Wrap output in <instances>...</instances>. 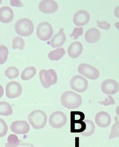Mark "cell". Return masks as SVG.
Here are the masks:
<instances>
[{"label":"cell","instance_id":"16","mask_svg":"<svg viewBox=\"0 0 119 147\" xmlns=\"http://www.w3.org/2000/svg\"><path fill=\"white\" fill-rule=\"evenodd\" d=\"M64 29L61 28L59 32L53 37L50 41V44L53 48H56L64 45L66 40V34L64 33Z\"/></svg>","mask_w":119,"mask_h":147},{"label":"cell","instance_id":"26","mask_svg":"<svg viewBox=\"0 0 119 147\" xmlns=\"http://www.w3.org/2000/svg\"><path fill=\"white\" fill-rule=\"evenodd\" d=\"M115 123L112 126L111 133L109 136V139H112L116 137H119V120L117 117L115 118Z\"/></svg>","mask_w":119,"mask_h":147},{"label":"cell","instance_id":"14","mask_svg":"<svg viewBox=\"0 0 119 147\" xmlns=\"http://www.w3.org/2000/svg\"><path fill=\"white\" fill-rule=\"evenodd\" d=\"M95 122L99 127H107L111 124V116L106 112H99L95 116Z\"/></svg>","mask_w":119,"mask_h":147},{"label":"cell","instance_id":"21","mask_svg":"<svg viewBox=\"0 0 119 147\" xmlns=\"http://www.w3.org/2000/svg\"><path fill=\"white\" fill-rule=\"evenodd\" d=\"M36 73V69L34 67H29L25 68L22 72L21 78L23 80H28L31 79L35 76Z\"/></svg>","mask_w":119,"mask_h":147},{"label":"cell","instance_id":"18","mask_svg":"<svg viewBox=\"0 0 119 147\" xmlns=\"http://www.w3.org/2000/svg\"><path fill=\"white\" fill-rule=\"evenodd\" d=\"M101 34L99 30L95 28L90 29L86 32L85 39L87 42L93 44L97 42L101 38Z\"/></svg>","mask_w":119,"mask_h":147},{"label":"cell","instance_id":"13","mask_svg":"<svg viewBox=\"0 0 119 147\" xmlns=\"http://www.w3.org/2000/svg\"><path fill=\"white\" fill-rule=\"evenodd\" d=\"M90 16L85 10H80L74 14L73 21L74 24L78 26L86 25L89 21Z\"/></svg>","mask_w":119,"mask_h":147},{"label":"cell","instance_id":"6","mask_svg":"<svg viewBox=\"0 0 119 147\" xmlns=\"http://www.w3.org/2000/svg\"><path fill=\"white\" fill-rule=\"evenodd\" d=\"M70 86L73 90L79 93H82L88 88V82L85 78L77 75L71 78L70 81Z\"/></svg>","mask_w":119,"mask_h":147},{"label":"cell","instance_id":"3","mask_svg":"<svg viewBox=\"0 0 119 147\" xmlns=\"http://www.w3.org/2000/svg\"><path fill=\"white\" fill-rule=\"evenodd\" d=\"M14 29L19 36H28L33 34L34 30V25L30 19L22 18L16 22Z\"/></svg>","mask_w":119,"mask_h":147},{"label":"cell","instance_id":"17","mask_svg":"<svg viewBox=\"0 0 119 147\" xmlns=\"http://www.w3.org/2000/svg\"><path fill=\"white\" fill-rule=\"evenodd\" d=\"M83 51L82 44L80 42H74L70 45L68 48V53L71 58H77Z\"/></svg>","mask_w":119,"mask_h":147},{"label":"cell","instance_id":"4","mask_svg":"<svg viewBox=\"0 0 119 147\" xmlns=\"http://www.w3.org/2000/svg\"><path fill=\"white\" fill-rule=\"evenodd\" d=\"M40 81L45 88H49L51 85H54L57 81V74L53 69L48 70L41 69L39 73Z\"/></svg>","mask_w":119,"mask_h":147},{"label":"cell","instance_id":"30","mask_svg":"<svg viewBox=\"0 0 119 147\" xmlns=\"http://www.w3.org/2000/svg\"><path fill=\"white\" fill-rule=\"evenodd\" d=\"M98 103L101 105H104L105 106H107L109 105H114L115 104V101L113 98L109 95L107 96V98H105L104 100L99 101Z\"/></svg>","mask_w":119,"mask_h":147},{"label":"cell","instance_id":"8","mask_svg":"<svg viewBox=\"0 0 119 147\" xmlns=\"http://www.w3.org/2000/svg\"><path fill=\"white\" fill-rule=\"evenodd\" d=\"M78 71L80 74L88 79L95 80L99 77V71L96 68L88 64H80L78 67Z\"/></svg>","mask_w":119,"mask_h":147},{"label":"cell","instance_id":"1","mask_svg":"<svg viewBox=\"0 0 119 147\" xmlns=\"http://www.w3.org/2000/svg\"><path fill=\"white\" fill-rule=\"evenodd\" d=\"M82 102V96L75 92L68 91L64 92L61 97L62 106L68 109H75L79 108Z\"/></svg>","mask_w":119,"mask_h":147},{"label":"cell","instance_id":"2","mask_svg":"<svg viewBox=\"0 0 119 147\" xmlns=\"http://www.w3.org/2000/svg\"><path fill=\"white\" fill-rule=\"evenodd\" d=\"M29 122L35 129H41L46 126L47 121V115L41 110L31 112L28 117Z\"/></svg>","mask_w":119,"mask_h":147},{"label":"cell","instance_id":"11","mask_svg":"<svg viewBox=\"0 0 119 147\" xmlns=\"http://www.w3.org/2000/svg\"><path fill=\"white\" fill-rule=\"evenodd\" d=\"M10 129L16 134H25L30 131V125L26 121L18 120L13 122L10 126Z\"/></svg>","mask_w":119,"mask_h":147},{"label":"cell","instance_id":"25","mask_svg":"<svg viewBox=\"0 0 119 147\" xmlns=\"http://www.w3.org/2000/svg\"><path fill=\"white\" fill-rule=\"evenodd\" d=\"M8 54V49L7 47L4 45H0V65L6 62Z\"/></svg>","mask_w":119,"mask_h":147},{"label":"cell","instance_id":"7","mask_svg":"<svg viewBox=\"0 0 119 147\" xmlns=\"http://www.w3.org/2000/svg\"><path fill=\"white\" fill-rule=\"evenodd\" d=\"M67 121V118L64 113L61 111L54 112L51 115L49 123L51 127L54 129H61Z\"/></svg>","mask_w":119,"mask_h":147},{"label":"cell","instance_id":"19","mask_svg":"<svg viewBox=\"0 0 119 147\" xmlns=\"http://www.w3.org/2000/svg\"><path fill=\"white\" fill-rule=\"evenodd\" d=\"M84 123L86 125L85 130L82 132H81V134L85 137H89L94 134L95 131V126L94 122L91 120H84Z\"/></svg>","mask_w":119,"mask_h":147},{"label":"cell","instance_id":"5","mask_svg":"<svg viewBox=\"0 0 119 147\" xmlns=\"http://www.w3.org/2000/svg\"><path fill=\"white\" fill-rule=\"evenodd\" d=\"M36 36L41 41L50 39L53 36V30L51 24L47 22H43L38 25L36 29Z\"/></svg>","mask_w":119,"mask_h":147},{"label":"cell","instance_id":"35","mask_svg":"<svg viewBox=\"0 0 119 147\" xmlns=\"http://www.w3.org/2000/svg\"><path fill=\"white\" fill-rule=\"evenodd\" d=\"M1 2H2V1H1V0H0V4L1 3Z\"/></svg>","mask_w":119,"mask_h":147},{"label":"cell","instance_id":"23","mask_svg":"<svg viewBox=\"0 0 119 147\" xmlns=\"http://www.w3.org/2000/svg\"><path fill=\"white\" fill-rule=\"evenodd\" d=\"M4 75L9 79H13L19 76V71L16 67H9L4 72Z\"/></svg>","mask_w":119,"mask_h":147},{"label":"cell","instance_id":"27","mask_svg":"<svg viewBox=\"0 0 119 147\" xmlns=\"http://www.w3.org/2000/svg\"><path fill=\"white\" fill-rule=\"evenodd\" d=\"M34 145L31 143H27L25 142H23L22 140H19L18 142L16 143L10 144L8 143L5 144V147H33Z\"/></svg>","mask_w":119,"mask_h":147},{"label":"cell","instance_id":"33","mask_svg":"<svg viewBox=\"0 0 119 147\" xmlns=\"http://www.w3.org/2000/svg\"><path fill=\"white\" fill-rule=\"evenodd\" d=\"M11 4L13 6H16L17 7H21L23 6V4L20 1H11Z\"/></svg>","mask_w":119,"mask_h":147},{"label":"cell","instance_id":"12","mask_svg":"<svg viewBox=\"0 0 119 147\" xmlns=\"http://www.w3.org/2000/svg\"><path fill=\"white\" fill-rule=\"evenodd\" d=\"M58 8V5L54 0H44L39 4V10L45 13H51L55 12Z\"/></svg>","mask_w":119,"mask_h":147},{"label":"cell","instance_id":"28","mask_svg":"<svg viewBox=\"0 0 119 147\" xmlns=\"http://www.w3.org/2000/svg\"><path fill=\"white\" fill-rule=\"evenodd\" d=\"M8 131V126L3 119L0 118V138L5 136Z\"/></svg>","mask_w":119,"mask_h":147},{"label":"cell","instance_id":"24","mask_svg":"<svg viewBox=\"0 0 119 147\" xmlns=\"http://www.w3.org/2000/svg\"><path fill=\"white\" fill-rule=\"evenodd\" d=\"M25 45V41L24 39L20 37L17 36L13 39L12 47L13 49L18 48L20 50H23Z\"/></svg>","mask_w":119,"mask_h":147},{"label":"cell","instance_id":"15","mask_svg":"<svg viewBox=\"0 0 119 147\" xmlns=\"http://www.w3.org/2000/svg\"><path fill=\"white\" fill-rule=\"evenodd\" d=\"M14 13L13 10L8 6H3L0 8V21L8 24L13 21Z\"/></svg>","mask_w":119,"mask_h":147},{"label":"cell","instance_id":"32","mask_svg":"<svg viewBox=\"0 0 119 147\" xmlns=\"http://www.w3.org/2000/svg\"><path fill=\"white\" fill-rule=\"evenodd\" d=\"M19 140L18 138L16 135L14 134L10 135L7 139V142L9 144H13L18 142Z\"/></svg>","mask_w":119,"mask_h":147},{"label":"cell","instance_id":"31","mask_svg":"<svg viewBox=\"0 0 119 147\" xmlns=\"http://www.w3.org/2000/svg\"><path fill=\"white\" fill-rule=\"evenodd\" d=\"M97 26L104 30H108L111 27V24L106 21L100 22L97 20Z\"/></svg>","mask_w":119,"mask_h":147},{"label":"cell","instance_id":"29","mask_svg":"<svg viewBox=\"0 0 119 147\" xmlns=\"http://www.w3.org/2000/svg\"><path fill=\"white\" fill-rule=\"evenodd\" d=\"M83 30L84 29L82 27H75L74 28L72 34L70 35V37L74 39H77L80 36L83 34Z\"/></svg>","mask_w":119,"mask_h":147},{"label":"cell","instance_id":"34","mask_svg":"<svg viewBox=\"0 0 119 147\" xmlns=\"http://www.w3.org/2000/svg\"><path fill=\"white\" fill-rule=\"evenodd\" d=\"M3 94H4V89L3 86L0 85V98L3 96Z\"/></svg>","mask_w":119,"mask_h":147},{"label":"cell","instance_id":"22","mask_svg":"<svg viewBox=\"0 0 119 147\" xmlns=\"http://www.w3.org/2000/svg\"><path fill=\"white\" fill-rule=\"evenodd\" d=\"M13 109L10 104L6 102H0V115L9 116L13 114Z\"/></svg>","mask_w":119,"mask_h":147},{"label":"cell","instance_id":"20","mask_svg":"<svg viewBox=\"0 0 119 147\" xmlns=\"http://www.w3.org/2000/svg\"><path fill=\"white\" fill-rule=\"evenodd\" d=\"M65 54V50L64 48H58L53 51H50L48 57L52 61H58L63 57Z\"/></svg>","mask_w":119,"mask_h":147},{"label":"cell","instance_id":"10","mask_svg":"<svg viewBox=\"0 0 119 147\" xmlns=\"http://www.w3.org/2000/svg\"><path fill=\"white\" fill-rule=\"evenodd\" d=\"M101 90L107 95H114L119 91V83L114 79H106L101 84Z\"/></svg>","mask_w":119,"mask_h":147},{"label":"cell","instance_id":"9","mask_svg":"<svg viewBox=\"0 0 119 147\" xmlns=\"http://www.w3.org/2000/svg\"><path fill=\"white\" fill-rule=\"evenodd\" d=\"M6 95L9 98H15L21 95L23 88L18 82L11 81L7 84L5 88Z\"/></svg>","mask_w":119,"mask_h":147}]
</instances>
